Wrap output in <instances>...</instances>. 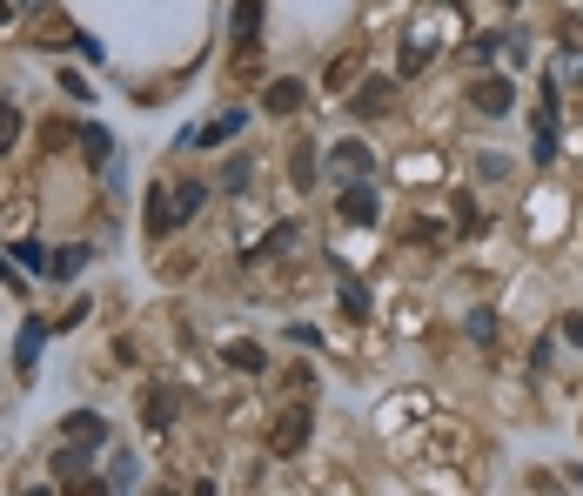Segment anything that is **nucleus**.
Returning <instances> with one entry per match:
<instances>
[{"label": "nucleus", "mask_w": 583, "mask_h": 496, "mask_svg": "<svg viewBox=\"0 0 583 496\" xmlns=\"http://www.w3.org/2000/svg\"><path fill=\"white\" fill-rule=\"evenodd\" d=\"M309 429H315L309 409H282V416H275V429H269V450L275 456H295L302 443H309Z\"/></svg>", "instance_id": "f257e3e1"}, {"label": "nucleus", "mask_w": 583, "mask_h": 496, "mask_svg": "<svg viewBox=\"0 0 583 496\" xmlns=\"http://www.w3.org/2000/svg\"><path fill=\"white\" fill-rule=\"evenodd\" d=\"M342 222H356V228H369V222H376V215H382V195H376V188H369V181H349V188H342Z\"/></svg>", "instance_id": "f03ea898"}, {"label": "nucleus", "mask_w": 583, "mask_h": 496, "mask_svg": "<svg viewBox=\"0 0 583 496\" xmlns=\"http://www.w3.org/2000/svg\"><path fill=\"white\" fill-rule=\"evenodd\" d=\"M470 101H476V108H483V114H510L516 88H510V81H503V74H476V81H470Z\"/></svg>", "instance_id": "7ed1b4c3"}, {"label": "nucleus", "mask_w": 583, "mask_h": 496, "mask_svg": "<svg viewBox=\"0 0 583 496\" xmlns=\"http://www.w3.org/2000/svg\"><path fill=\"white\" fill-rule=\"evenodd\" d=\"M175 409H181V396L168 383H155L148 396H141V423H148V429H168V423H175Z\"/></svg>", "instance_id": "20e7f679"}, {"label": "nucleus", "mask_w": 583, "mask_h": 496, "mask_svg": "<svg viewBox=\"0 0 583 496\" xmlns=\"http://www.w3.org/2000/svg\"><path fill=\"white\" fill-rule=\"evenodd\" d=\"M61 436H68V443H94V450H101V443H108V423H101V416H88V409H74V416H61Z\"/></svg>", "instance_id": "39448f33"}, {"label": "nucleus", "mask_w": 583, "mask_h": 496, "mask_svg": "<svg viewBox=\"0 0 583 496\" xmlns=\"http://www.w3.org/2000/svg\"><path fill=\"white\" fill-rule=\"evenodd\" d=\"M389 94H396V88H389L382 74H369V81H362V88L349 94V108H356L362 121H369V114H382V108H389Z\"/></svg>", "instance_id": "423d86ee"}, {"label": "nucleus", "mask_w": 583, "mask_h": 496, "mask_svg": "<svg viewBox=\"0 0 583 496\" xmlns=\"http://www.w3.org/2000/svg\"><path fill=\"white\" fill-rule=\"evenodd\" d=\"M329 161H336V175H342V181H362V175H369V168H376V155H369L362 141H342V148H336V155H329Z\"/></svg>", "instance_id": "0eeeda50"}, {"label": "nucleus", "mask_w": 583, "mask_h": 496, "mask_svg": "<svg viewBox=\"0 0 583 496\" xmlns=\"http://www.w3.org/2000/svg\"><path fill=\"white\" fill-rule=\"evenodd\" d=\"M88 463H94V443H68V450H54V476H61V483H81Z\"/></svg>", "instance_id": "6e6552de"}, {"label": "nucleus", "mask_w": 583, "mask_h": 496, "mask_svg": "<svg viewBox=\"0 0 583 496\" xmlns=\"http://www.w3.org/2000/svg\"><path fill=\"white\" fill-rule=\"evenodd\" d=\"M302 94H309L302 81H269V94H262V108H269V114H295V108H302Z\"/></svg>", "instance_id": "1a4fd4ad"}, {"label": "nucleus", "mask_w": 583, "mask_h": 496, "mask_svg": "<svg viewBox=\"0 0 583 496\" xmlns=\"http://www.w3.org/2000/svg\"><path fill=\"white\" fill-rule=\"evenodd\" d=\"M248 128V114H222V121H208V128H195L188 141H202V148H215V141H228V135H242Z\"/></svg>", "instance_id": "9d476101"}, {"label": "nucleus", "mask_w": 583, "mask_h": 496, "mask_svg": "<svg viewBox=\"0 0 583 496\" xmlns=\"http://www.w3.org/2000/svg\"><path fill=\"white\" fill-rule=\"evenodd\" d=\"M228 362H235L242 376H262V369H269V356H262V342H228Z\"/></svg>", "instance_id": "9b49d317"}, {"label": "nucleus", "mask_w": 583, "mask_h": 496, "mask_svg": "<svg viewBox=\"0 0 583 496\" xmlns=\"http://www.w3.org/2000/svg\"><path fill=\"white\" fill-rule=\"evenodd\" d=\"M255 34H262V0H242V7H235V41L255 47Z\"/></svg>", "instance_id": "f8f14e48"}, {"label": "nucleus", "mask_w": 583, "mask_h": 496, "mask_svg": "<svg viewBox=\"0 0 583 496\" xmlns=\"http://www.w3.org/2000/svg\"><path fill=\"white\" fill-rule=\"evenodd\" d=\"M41 336H47L41 322H27V329H21V349H14V369H21V376L34 369V356H41Z\"/></svg>", "instance_id": "ddd939ff"}, {"label": "nucleus", "mask_w": 583, "mask_h": 496, "mask_svg": "<svg viewBox=\"0 0 583 496\" xmlns=\"http://www.w3.org/2000/svg\"><path fill=\"white\" fill-rule=\"evenodd\" d=\"M248 175H255V161H248V155H228V168H222V195H242Z\"/></svg>", "instance_id": "4468645a"}, {"label": "nucleus", "mask_w": 583, "mask_h": 496, "mask_svg": "<svg viewBox=\"0 0 583 496\" xmlns=\"http://www.w3.org/2000/svg\"><path fill=\"white\" fill-rule=\"evenodd\" d=\"M81 269H88V248H61V255L47 262V275H54V282H68V275H81Z\"/></svg>", "instance_id": "2eb2a0df"}, {"label": "nucleus", "mask_w": 583, "mask_h": 496, "mask_svg": "<svg viewBox=\"0 0 583 496\" xmlns=\"http://www.w3.org/2000/svg\"><path fill=\"white\" fill-rule=\"evenodd\" d=\"M81 148H88V161L101 168V161L114 155V135H108V128H81Z\"/></svg>", "instance_id": "dca6fc26"}, {"label": "nucleus", "mask_w": 583, "mask_h": 496, "mask_svg": "<svg viewBox=\"0 0 583 496\" xmlns=\"http://www.w3.org/2000/svg\"><path fill=\"white\" fill-rule=\"evenodd\" d=\"M175 222H181V215H175V202H161V195H155V202H148V235H168Z\"/></svg>", "instance_id": "f3484780"}, {"label": "nucleus", "mask_w": 583, "mask_h": 496, "mask_svg": "<svg viewBox=\"0 0 583 496\" xmlns=\"http://www.w3.org/2000/svg\"><path fill=\"white\" fill-rule=\"evenodd\" d=\"M202 202H208V188H202V181H188V188H175V215H181V222H188V215H195Z\"/></svg>", "instance_id": "a211bd4d"}, {"label": "nucleus", "mask_w": 583, "mask_h": 496, "mask_svg": "<svg viewBox=\"0 0 583 496\" xmlns=\"http://www.w3.org/2000/svg\"><path fill=\"white\" fill-rule=\"evenodd\" d=\"M315 168H322V161H315V148H295V161H289L295 188H309V181H315Z\"/></svg>", "instance_id": "6ab92c4d"}, {"label": "nucleus", "mask_w": 583, "mask_h": 496, "mask_svg": "<svg viewBox=\"0 0 583 496\" xmlns=\"http://www.w3.org/2000/svg\"><path fill=\"white\" fill-rule=\"evenodd\" d=\"M14 141H21V108L0 101V148H14Z\"/></svg>", "instance_id": "aec40b11"}, {"label": "nucleus", "mask_w": 583, "mask_h": 496, "mask_svg": "<svg viewBox=\"0 0 583 496\" xmlns=\"http://www.w3.org/2000/svg\"><path fill=\"white\" fill-rule=\"evenodd\" d=\"M429 54H436V47H429V41H409L396 68H403V74H423V68H429Z\"/></svg>", "instance_id": "412c9836"}, {"label": "nucleus", "mask_w": 583, "mask_h": 496, "mask_svg": "<svg viewBox=\"0 0 583 496\" xmlns=\"http://www.w3.org/2000/svg\"><path fill=\"white\" fill-rule=\"evenodd\" d=\"M295 235H302V228H295V222H275V228H269V242L255 248V255H282V248H289Z\"/></svg>", "instance_id": "4be33fe9"}, {"label": "nucleus", "mask_w": 583, "mask_h": 496, "mask_svg": "<svg viewBox=\"0 0 583 496\" xmlns=\"http://www.w3.org/2000/svg\"><path fill=\"white\" fill-rule=\"evenodd\" d=\"M135 476H141V463H135V456H114V476H108V490H135Z\"/></svg>", "instance_id": "5701e85b"}, {"label": "nucleus", "mask_w": 583, "mask_h": 496, "mask_svg": "<svg viewBox=\"0 0 583 496\" xmlns=\"http://www.w3.org/2000/svg\"><path fill=\"white\" fill-rule=\"evenodd\" d=\"M342 309H349V316H369V295H362V282H349V275H342Z\"/></svg>", "instance_id": "b1692460"}, {"label": "nucleus", "mask_w": 583, "mask_h": 496, "mask_svg": "<svg viewBox=\"0 0 583 496\" xmlns=\"http://www.w3.org/2000/svg\"><path fill=\"white\" fill-rule=\"evenodd\" d=\"M14 255H21V262H27V269H34V275H47V255H41V248H34V242H21V248H14Z\"/></svg>", "instance_id": "393cba45"}, {"label": "nucleus", "mask_w": 583, "mask_h": 496, "mask_svg": "<svg viewBox=\"0 0 583 496\" xmlns=\"http://www.w3.org/2000/svg\"><path fill=\"white\" fill-rule=\"evenodd\" d=\"M563 336H570V342L583 349V309H563Z\"/></svg>", "instance_id": "a878e982"}, {"label": "nucleus", "mask_w": 583, "mask_h": 496, "mask_svg": "<svg viewBox=\"0 0 583 496\" xmlns=\"http://www.w3.org/2000/svg\"><path fill=\"white\" fill-rule=\"evenodd\" d=\"M0 21H7V0H0Z\"/></svg>", "instance_id": "bb28decb"}, {"label": "nucleus", "mask_w": 583, "mask_h": 496, "mask_svg": "<svg viewBox=\"0 0 583 496\" xmlns=\"http://www.w3.org/2000/svg\"><path fill=\"white\" fill-rule=\"evenodd\" d=\"M503 7H510V0H503Z\"/></svg>", "instance_id": "cd10ccee"}]
</instances>
